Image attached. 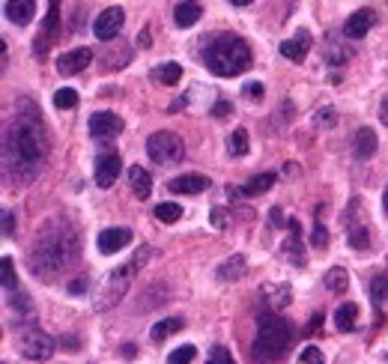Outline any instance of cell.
Segmentation results:
<instances>
[{
    "mask_svg": "<svg viewBox=\"0 0 388 364\" xmlns=\"http://www.w3.org/2000/svg\"><path fill=\"white\" fill-rule=\"evenodd\" d=\"M197 358V350L191 343H185V346H179V350H174L171 355H167V361L171 364H179V361H194Z\"/></svg>",
    "mask_w": 388,
    "mask_h": 364,
    "instance_id": "obj_35",
    "label": "cell"
},
{
    "mask_svg": "<svg viewBox=\"0 0 388 364\" xmlns=\"http://www.w3.org/2000/svg\"><path fill=\"white\" fill-rule=\"evenodd\" d=\"M311 242H314V248H326V245H329V230L323 227V221H319V218H317V224H314Z\"/></svg>",
    "mask_w": 388,
    "mask_h": 364,
    "instance_id": "obj_37",
    "label": "cell"
},
{
    "mask_svg": "<svg viewBox=\"0 0 388 364\" xmlns=\"http://www.w3.org/2000/svg\"><path fill=\"white\" fill-rule=\"evenodd\" d=\"M227 153L236 156V158L248 153V131H245V128H236L233 135H230V141H227Z\"/></svg>",
    "mask_w": 388,
    "mask_h": 364,
    "instance_id": "obj_30",
    "label": "cell"
},
{
    "mask_svg": "<svg viewBox=\"0 0 388 364\" xmlns=\"http://www.w3.org/2000/svg\"><path fill=\"white\" fill-rule=\"evenodd\" d=\"M245 272H248L245 257H242V254H236V257H230L227 263H222V266H218V280H224V284H230V280H239Z\"/></svg>",
    "mask_w": 388,
    "mask_h": 364,
    "instance_id": "obj_21",
    "label": "cell"
},
{
    "mask_svg": "<svg viewBox=\"0 0 388 364\" xmlns=\"http://www.w3.org/2000/svg\"><path fill=\"white\" fill-rule=\"evenodd\" d=\"M19 350L30 361H45V358H51V353H54V340H51V335L39 332V328H30V332H24L19 338Z\"/></svg>",
    "mask_w": 388,
    "mask_h": 364,
    "instance_id": "obj_8",
    "label": "cell"
},
{
    "mask_svg": "<svg viewBox=\"0 0 388 364\" xmlns=\"http://www.w3.org/2000/svg\"><path fill=\"white\" fill-rule=\"evenodd\" d=\"M209 361H215V364H227V361H233V358H230V353L224 350V346H215L212 355H209Z\"/></svg>",
    "mask_w": 388,
    "mask_h": 364,
    "instance_id": "obj_42",
    "label": "cell"
},
{
    "mask_svg": "<svg viewBox=\"0 0 388 364\" xmlns=\"http://www.w3.org/2000/svg\"><path fill=\"white\" fill-rule=\"evenodd\" d=\"M78 260V233L69 221H51L45 224L39 239L33 242L30 251V269L42 278H57L66 269H72Z\"/></svg>",
    "mask_w": 388,
    "mask_h": 364,
    "instance_id": "obj_2",
    "label": "cell"
},
{
    "mask_svg": "<svg viewBox=\"0 0 388 364\" xmlns=\"http://www.w3.org/2000/svg\"><path fill=\"white\" fill-rule=\"evenodd\" d=\"M356 323H359V305L347 302V305L337 308V313H334V325L341 328V332H352V328H356Z\"/></svg>",
    "mask_w": 388,
    "mask_h": 364,
    "instance_id": "obj_24",
    "label": "cell"
},
{
    "mask_svg": "<svg viewBox=\"0 0 388 364\" xmlns=\"http://www.w3.org/2000/svg\"><path fill=\"white\" fill-rule=\"evenodd\" d=\"M141 48H149V33H141Z\"/></svg>",
    "mask_w": 388,
    "mask_h": 364,
    "instance_id": "obj_48",
    "label": "cell"
},
{
    "mask_svg": "<svg viewBox=\"0 0 388 364\" xmlns=\"http://www.w3.org/2000/svg\"><path fill=\"white\" fill-rule=\"evenodd\" d=\"M156 218H159L161 224H176V221L182 218V209H179L176 203H159V206H156Z\"/></svg>",
    "mask_w": 388,
    "mask_h": 364,
    "instance_id": "obj_31",
    "label": "cell"
},
{
    "mask_svg": "<svg viewBox=\"0 0 388 364\" xmlns=\"http://www.w3.org/2000/svg\"><path fill=\"white\" fill-rule=\"evenodd\" d=\"M149 254H153V248H146V245H144L141 251H138V257L129 260L126 266L114 269V272L108 275V280H105L102 290H99V295H96V310H108V308H114L116 302L123 299V295L129 293V287H131L134 275H138V269H141L144 263L149 260Z\"/></svg>",
    "mask_w": 388,
    "mask_h": 364,
    "instance_id": "obj_5",
    "label": "cell"
},
{
    "mask_svg": "<svg viewBox=\"0 0 388 364\" xmlns=\"http://www.w3.org/2000/svg\"><path fill=\"white\" fill-rule=\"evenodd\" d=\"M33 12H36V0H9L6 4V19L19 27H27Z\"/></svg>",
    "mask_w": 388,
    "mask_h": 364,
    "instance_id": "obj_19",
    "label": "cell"
},
{
    "mask_svg": "<svg viewBox=\"0 0 388 364\" xmlns=\"http://www.w3.org/2000/svg\"><path fill=\"white\" fill-rule=\"evenodd\" d=\"M293 340V325L281 320L278 313H260L257 320V338H254V358L257 361H272L281 358V353Z\"/></svg>",
    "mask_w": 388,
    "mask_h": 364,
    "instance_id": "obj_4",
    "label": "cell"
},
{
    "mask_svg": "<svg viewBox=\"0 0 388 364\" xmlns=\"http://www.w3.org/2000/svg\"><path fill=\"white\" fill-rule=\"evenodd\" d=\"M90 63H93V51H90V48H75V51H66L57 60V72L60 75H78V72L87 69Z\"/></svg>",
    "mask_w": 388,
    "mask_h": 364,
    "instance_id": "obj_14",
    "label": "cell"
},
{
    "mask_svg": "<svg viewBox=\"0 0 388 364\" xmlns=\"http://www.w3.org/2000/svg\"><path fill=\"white\" fill-rule=\"evenodd\" d=\"M200 15H204L200 12V4H194V0H182V4L176 6V12H174V19H176L179 27H194Z\"/></svg>",
    "mask_w": 388,
    "mask_h": 364,
    "instance_id": "obj_22",
    "label": "cell"
},
{
    "mask_svg": "<svg viewBox=\"0 0 388 364\" xmlns=\"http://www.w3.org/2000/svg\"><path fill=\"white\" fill-rule=\"evenodd\" d=\"M123 131V120L116 117V113H108V111H99L90 117V135L96 141H108L114 135H120Z\"/></svg>",
    "mask_w": 388,
    "mask_h": 364,
    "instance_id": "obj_12",
    "label": "cell"
},
{
    "mask_svg": "<svg viewBox=\"0 0 388 364\" xmlns=\"http://www.w3.org/2000/svg\"><path fill=\"white\" fill-rule=\"evenodd\" d=\"M278 182V176L275 173H260V176H254V179H248V186L242 188V194L245 197H257V194H266L269 188H272Z\"/></svg>",
    "mask_w": 388,
    "mask_h": 364,
    "instance_id": "obj_26",
    "label": "cell"
},
{
    "mask_svg": "<svg viewBox=\"0 0 388 364\" xmlns=\"http://www.w3.org/2000/svg\"><path fill=\"white\" fill-rule=\"evenodd\" d=\"M242 90H245V98H254V102H260V98H263V84H260V81H251V84H245Z\"/></svg>",
    "mask_w": 388,
    "mask_h": 364,
    "instance_id": "obj_38",
    "label": "cell"
},
{
    "mask_svg": "<svg viewBox=\"0 0 388 364\" xmlns=\"http://www.w3.org/2000/svg\"><path fill=\"white\" fill-rule=\"evenodd\" d=\"M167 188H171L174 194H200L209 188V179L200 176V173H185V176H176L167 182Z\"/></svg>",
    "mask_w": 388,
    "mask_h": 364,
    "instance_id": "obj_15",
    "label": "cell"
},
{
    "mask_svg": "<svg viewBox=\"0 0 388 364\" xmlns=\"http://www.w3.org/2000/svg\"><path fill=\"white\" fill-rule=\"evenodd\" d=\"M379 120H382V123H385V126H388V102H385V105H382V108H379Z\"/></svg>",
    "mask_w": 388,
    "mask_h": 364,
    "instance_id": "obj_46",
    "label": "cell"
},
{
    "mask_svg": "<svg viewBox=\"0 0 388 364\" xmlns=\"http://www.w3.org/2000/svg\"><path fill=\"white\" fill-rule=\"evenodd\" d=\"M352 150H356L359 158H370V156H374L377 153V135H374V128H359Z\"/></svg>",
    "mask_w": 388,
    "mask_h": 364,
    "instance_id": "obj_23",
    "label": "cell"
},
{
    "mask_svg": "<svg viewBox=\"0 0 388 364\" xmlns=\"http://www.w3.org/2000/svg\"><path fill=\"white\" fill-rule=\"evenodd\" d=\"M0 272H4V290H12L15 287V266H12V257L4 254V260H0Z\"/></svg>",
    "mask_w": 388,
    "mask_h": 364,
    "instance_id": "obj_34",
    "label": "cell"
},
{
    "mask_svg": "<svg viewBox=\"0 0 388 364\" xmlns=\"http://www.w3.org/2000/svg\"><path fill=\"white\" fill-rule=\"evenodd\" d=\"M263 299H266L269 308L290 305V287H287V284H266L263 287Z\"/></svg>",
    "mask_w": 388,
    "mask_h": 364,
    "instance_id": "obj_25",
    "label": "cell"
},
{
    "mask_svg": "<svg viewBox=\"0 0 388 364\" xmlns=\"http://www.w3.org/2000/svg\"><path fill=\"white\" fill-rule=\"evenodd\" d=\"M382 203H385V212H388V188H385V197H382Z\"/></svg>",
    "mask_w": 388,
    "mask_h": 364,
    "instance_id": "obj_49",
    "label": "cell"
},
{
    "mask_svg": "<svg viewBox=\"0 0 388 364\" xmlns=\"http://www.w3.org/2000/svg\"><path fill=\"white\" fill-rule=\"evenodd\" d=\"M123 24H126V12H123L120 6H111V9H105V12L96 19L93 33H96V36L102 39V42H111V39L120 36Z\"/></svg>",
    "mask_w": 388,
    "mask_h": 364,
    "instance_id": "obj_9",
    "label": "cell"
},
{
    "mask_svg": "<svg viewBox=\"0 0 388 364\" xmlns=\"http://www.w3.org/2000/svg\"><path fill=\"white\" fill-rule=\"evenodd\" d=\"M57 30H60V0H48V15H45V27H42V36H36V54L42 57L51 42L57 39Z\"/></svg>",
    "mask_w": 388,
    "mask_h": 364,
    "instance_id": "obj_11",
    "label": "cell"
},
{
    "mask_svg": "<svg viewBox=\"0 0 388 364\" xmlns=\"http://www.w3.org/2000/svg\"><path fill=\"white\" fill-rule=\"evenodd\" d=\"M129 57H131V48L129 45H123V51L120 54H111V51H105V66H108V69H123V66L129 63Z\"/></svg>",
    "mask_w": 388,
    "mask_h": 364,
    "instance_id": "obj_32",
    "label": "cell"
},
{
    "mask_svg": "<svg viewBox=\"0 0 388 364\" xmlns=\"http://www.w3.org/2000/svg\"><path fill=\"white\" fill-rule=\"evenodd\" d=\"M120 171H123V158L116 153H102L96 158V186L111 188L116 182V176H120Z\"/></svg>",
    "mask_w": 388,
    "mask_h": 364,
    "instance_id": "obj_10",
    "label": "cell"
},
{
    "mask_svg": "<svg viewBox=\"0 0 388 364\" xmlns=\"http://www.w3.org/2000/svg\"><path fill=\"white\" fill-rule=\"evenodd\" d=\"M233 6H248V4H254V0H230Z\"/></svg>",
    "mask_w": 388,
    "mask_h": 364,
    "instance_id": "obj_47",
    "label": "cell"
},
{
    "mask_svg": "<svg viewBox=\"0 0 388 364\" xmlns=\"http://www.w3.org/2000/svg\"><path fill=\"white\" fill-rule=\"evenodd\" d=\"M308 48H311V33H308V30H299L296 39L281 42V54H284L287 60L302 63V60H305V54H308Z\"/></svg>",
    "mask_w": 388,
    "mask_h": 364,
    "instance_id": "obj_17",
    "label": "cell"
},
{
    "mask_svg": "<svg viewBox=\"0 0 388 364\" xmlns=\"http://www.w3.org/2000/svg\"><path fill=\"white\" fill-rule=\"evenodd\" d=\"M48 158V138L33 102L21 98L15 105V117L4 128V176L6 182L36 179Z\"/></svg>",
    "mask_w": 388,
    "mask_h": 364,
    "instance_id": "obj_1",
    "label": "cell"
},
{
    "mask_svg": "<svg viewBox=\"0 0 388 364\" xmlns=\"http://www.w3.org/2000/svg\"><path fill=\"white\" fill-rule=\"evenodd\" d=\"M204 63H207L209 72L222 75V78L242 75L248 66H251V48L239 36H218L215 42L207 45Z\"/></svg>",
    "mask_w": 388,
    "mask_h": 364,
    "instance_id": "obj_3",
    "label": "cell"
},
{
    "mask_svg": "<svg viewBox=\"0 0 388 364\" xmlns=\"http://www.w3.org/2000/svg\"><path fill=\"white\" fill-rule=\"evenodd\" d=\"M374 19H377V15L370 9H359L356 15H349V21L344 24V33L349 39H362V36H367V30L374 27Z\"/></svg>",
    "mask_w": 388,
    "mask_h": 364,
    "instance_id": "obj_18",
    "label": "cell"
},
{
    "mask_svg": "<svg viewBox=\"0 0 388 364\" xmlns=\"http://www.w3.org/2000/svg\"><path fill=\"white\" fill-rule=\"evenodd\" d=\"M347 242H349V248H356V251H364V248H370V227H367V218H364V209H362L359 197H352V201H349V212H347Z\"/></svg>",
    "mask_w": 388,
    "mask_h": 364,
    "instance_id": "obj_7",
    "label": "cell"
},
{
    "mask_svg": "<svg viewBox=\"0 0 388 364\" xmlns=\"http://www.w3.org/2000/svg\"><path fill=\"white\" fill-rule=\"evenodd\" d=\"M84 287H87V284H84V278H78V280H75V284H72V287H69V290H72V293H81V290H84Z\"/></svg>",
    "mask_w": 388,
    "mask_h": 364,
    "instance_id": "obj_45",
    "label": "cell"
},
{
    "mask_svg": "<svg viewBox=\"0 0 388 364\" xmlns=\"http://www.w3.org/2000/svg\"><path fill=\"white\" fill-rule=\"evenodd\" d=\"M287 227H290V236H287V242L281 245V251L290 257L293 266H305V251H302V233H299V221H287Z\"/></svg>",
    "mask_w": 388,
    "mask_h": 364,
    "instance_id": "obj_16",
    "label": "cell"
},
{
    "mask_svg": "<svg viewBox=\"0 0 388 364\" xmlns=\"http://www.w3.org/2000/svg\"><path fill=\"white\" fill-rule=\"evenodd\" d=\"M129 186H131V191H134L138 201H146V197L153 194V179H149V173L144 168H138V164L129 171Z\"/></svg>",
    "mask_w": 388,
    "mask_h": 364,
    "instance_id": "obj_20",
    "label": "cell"
},
{
    "mask_svg": "<svg viewBox=\"0 0 388 364\" xmlns=\"http://www.w3.org/2000/svg\"><path fill=\"white\" fill-rule=\"evenodd\" d=\"M179 78H182V66L179 63H164V66H159V72H156V81H159V84H164V87H174Z\"/></svg>",
    "mask_w": 388,
    "mask_h": 364,
    "instance_id": "obj_29",
    "label": "cell"
},
{
    "mask_svg": "<svg viewBox=\"0 0 388 364\" xmlns=\"http://www.w3.org/2000/svg\"><path fill=\"white\" fill-rule=\"evenodd\" d=\"M146 156L156 164H176L185 156V143L174 131H156L146 138Z\"/></svg>",
    "mask_w": 388,
    "mask_h": 364,
    "instance_id": "obj_6",
    "label": "cell"
},
{
    "mask_svg": "<svg viewBox=\"0 0 388 364\" xmlns=\"http://www.w3.org/2000/svg\"><path fill=\"white\" fill-rule=\"evenodd\" d=\"M4 236H15V215H12V209H4Z\"/></svg>",
    "mask_w": 388,
    "mask_h": 364,
    "instance_id": "obj_41",
    "label": "cell"
},
{
    "mask_svg": "<svg viewBox=\"0 0 388 364\" xmlns=\"http://www.w3.org/2000/svg\"><path fill=\"white\" fill-rule=\"evenodd\" d=\"M299 361H308V364H319V361H323V353H319L317 346H308V350H302Z\"/></svg>",
    "mask_w": 388,
    "mask_h": 364,
    "instance_id": "obj_39",
    "label": "cell"
},
{
    "mask_svg": "<svg viewBox=\"0 0 388 364\" xmlns=\"http://www.w3.org/2000/svg\"><path fill=\"white\" fill-rule=\"evenodd\" d=\"M317 126H334V108H319L317 111Z\"/></svg>",
    "mask_w": 388,
    "mask_h": 364,
    "instance_id": "obj_40",
    "label": "cell"
},
{
    "mask_svg": "<svg viewBox=\"0 0 388 364\" xmlns=\"http://www.w3.org/2000/svg\"><path fill=\"white\" fill-rule=\"evenodd\" d=\"M370 295H374V302H385L388 299V278H374V284H370Z\"/></svg>",
    "mask_w": 388,
    "mask_h": 364,
    "instance_id": "obj_36",
    "label": "cell"
},
{
    "mask_svg": "<svg viewBox=\"0 0 388 364\" xmlns=\"http://www.w3.org/2000/svg\"><path fill=\"white\" fill-rule=\"evenodd\" d=\"M326 287L332 290V293H347L349 290V275H347V269H341V266H334L329 275H326Z\"/></svg>",
    "mask_w": 388,
    "mask_h": 364,
    "instance_id": "obj_27",
    "label": "cell"
},
{
    "mask_svg": "<svg viewBox=\"0 0 388 364\" xmlns=\"http://www.w3.org/2000/svg\"><path fill=\"white\" fill-rule=\"evenodd\" d=\"M272 224H284V215H281V209H278V206L272 209Z\"/></svg>",
    "mask_w": 388,
    "mask_h": 364,
    "instance_id": "obj_44",
    "label": "cell"
},
{
    "mask_svg": "<svg viewBox=\"0 0 388 364\" xmlns=\"http://www.w3.org/2000/svg\"><path fill=\"white\" fill-rule=\"evenodd\" d=\"M54 105H57L60 111H66V108H75V105H78V93H75V90H69V87L57 90V93H54Z\"/></svg>",
    "mask_w": 388,
    "mask_h": 364,
    "instance_id": "obj_33",
    "label": "cell"
},
{
    "mask_svg": "<svg viewBox=\"0 0 388 364\" xmlns=\"http://www.w3.org/2000/svg\"><path fill=\"white\" fill-rule=\"evenodd\" d=\"M131 242V230L129 227H111V230H102L96 239L99 245V251L102 254H116V251H123V248Z\"/></svg>",
    "mask_w": 388,
    "mask_h": 364,
    "instance_id": "obj_13",
    "label": "cell"
},
{
    "mask_svg": "<svg viewBox=\"0 0 388 364\" xmlns=\"http://www.w3.org/2000/svg\"><path fill=\"white\" fill-rule=\"evenodd\" d=\"M212 113H215V117H218V120H224V117H227V113H233V108H230V102H218V105L212 108Z\"/></svg>",
    "mask_w": 388,
    "mask_h": 364,
    "instance_id": "obj_43",
    "label": "cell"
},
{
    "mask_svg": "<svg viewBox=\"0 0 388 364\" xmlns=\"http://www.w3.org/2000/svg\"><path fill=\"white\" fill-rule=\"evenodd\" d=\"M182 328V320H161V323H156L153 325V332H149V338H153L156 343H161V340H167L171 335H176Z\"/></svg>",
    "mask_w": 388,
    "mask_h": 364,
    "instance_id": "obj_28",
    "label": "cell"
}]
</instances>
